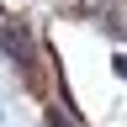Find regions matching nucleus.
<instances>
[{
	"label": "nucleus",
	"instance_id": "obj_1",
	"mask_svg": "<svg viewBox=\"0 0 127 127\" xmlns=\"http://www.w3.org/2000/svg\"><path fill=\"white\" fill-rule=\"evenodd\" d=\"M0 42H5V53H11V58H21V64H27V37H21L16 27H5V32H0Z\"/></svg>",
	"mask_w": 127,
	"mask_h": 127
},
{
	"label": "nucleus",
	"instance_id": "obj_2",
	"mask_svg": "<svg viewBox=\"0 0 127 127\" xmlns=\"http://www.w3.org/2000/svg\"><path fill=\"white\" fill-rule=\"evenodd\" d=\"M117 69H122V74H127V58H117Z\"/></svg>",
	"mask_w": 127,
	"mask_h": 127
}]
</instances>
